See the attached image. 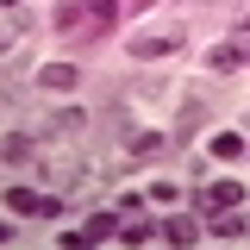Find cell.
Returning <instances> with one entry per match:
<instances>
[{
  "label": "cell",
  "mask_w": 250,
  "mask_h": 250,
  "mask_svg": "<svg viewBox=\"0 0 250 250\" xmlns=\"http://www.w3.org/2000/svg\"><path fill=\"white\" fill-rule=\"evenodd\" d=\"M182 38H188L182 25H156V31H138L125 50H131L138 62H150V57H175V50H182Z\"/></svg>",
  "instance_id": "obj_1"
},
{
  "label": "cell",
  "mask_w": 250,
  "mask_h": 250,
  "mask_svg": "<svg viewBox=\"0 0 250 250\" xmlns=\"http://www.w3.org/2000/svg\"><path fill=\"white\" fill-rule=\"evenodd\" d=\"M6 207H13V213H44V219H57V213H62V200H50V194H31V188H6Z\"/></svg>",
  "instance_id": "obj_2"
},
{
  "label": "cell",
  "mask_w": 250,
  "mask_h": 250,
  "mask_svg": "<svg viewBox=\"0 0 250 250\" xmlns=\"http://www.w3.org/2000/svg\"><path fill=\"white\" fill-rule=\"evenodd\" d=\"M38 82H44V88H57V94H69L75 82H82V69H75V62H44V69H38Z\"/></svg>",
  "instance_id": "obj_3"
},
{
  "label": "cell",
  "mask_w": 250,
  "mask_h": 250,
  "mask_svg": "<svg viewBox=\"0 0 250 250\" xmlns=\"http://www.w3.org/2000/svg\"><path fill=\"white\" fill-rule=\"evenodd\" d=\"M238 200H244V188H238V182H213V188H200V207H213V213H219V207H238Z\"/></svg>",
  "instance_id": "obj_4"
},
{
  "label": "cell",
  "mask_w": 250,
  "mask_h": 250,
  "mask_svg": "<svg viewBox=\"0 0 250 250\" xmlns=\"http://www.w3.org/2000/svg\"><path fill=\"white\" fill-rule=\"evenodd\" d=\"M0 156H6V163H38V138H25V131H6Z\"/></svg>",
  "instance_id": "obj_5"
},
{
  "label": "cell",
  "mask_w": 250,
  "mask_h": 250,
  "mask_svg": "<svg viewBox=\"0 0 250 250\" xmlns=\"http://www.w3.org/2000/svg\"><path fill=\"white\" fill-rule=\"evenodd\" d=\"M75 238H88V244H106V238H119V219H113V213H94L88 225L75 231Z\"/></svg>",
  "instance_id": "obj_6"
},
{
  "label": "cell",
  "mask_w": 250,
  "mask_h": 250,
  "mask_svg": "<svg viewBox=\"0 0 250 250\" xmlns=\"http://www.w3.org/2000/svg\"><path fill=\"white\" fill-rule=\"evenodd\" d=\"M82 131H88V113H82V106H69V113L50 119V138H82Z\"/></svg>",
  "instance_id": "obj_7"
},
{
  "label": "cell",
  "mask_w": 250,
  "mask_h": 250,
  "mask_svg": "<svg viewBox=\"0 0 250 250\" xmlns=\"http://www.w3.org/2000/svg\"><path fill=\"white\" fill-rule=\"evenodd\" d=\"M207 231H213V238H250V219H244V213H219Z\"/></svg>",
  "instance_id": "obj_8"
},
{
  "label": "cell",
  "mask_w": 250,
  "mask_h": 250,
  "mask_svg": "<svg viewBox=\"0 0 250 250\" xmlns=\"http://www.w3.org/2000/svg\"><path fill=\"white\" fill-rule=\"evenodd\" d=\"M231 62H250V44H213V69H231Z\"/></svg>",
  "instance_id": "obj_9"
},
{
  "label": "cell",
  "mask_w": 250,
  "mask_h": 250,
  "mask_svg": "<svg viewBox=\"0 0 250 250\" xmlns=\"http://www.w3.org/2000/svg\"><path fill=\"white\" fill-rule=\"evenodd\" d=\"M163 238H169V244H194V238H200V225H194V219H169V225H163Z\"/></svg>",
  "instance_id": "obj_10"
},
{
  "label": "cell",
  "mask_w": 250,
  "mask_h": 250,
  "mask_svg": "<svg viewBox=\"0 0 250 250\" xmlns=\"http://www.w3.org/2000/svg\"><path fill=\"white\" fill-rule=\"evenodd\" d=\"M213 156H219V163L244 156V138H238V131H219V138H213Z\"/></svg>",
  "instance_id": "obj_11"
},
{
  "label": "cell",
  "mask_w": 250,
  "mask_h": 250,
  "mask_svg": "<svg viewBox=\"0 0 250 250\" xmlns=\"http://www.w3.org/2000/svg\"><path fill=\"white\" fill-rule=\"evenodd\" d=\"M82 13L100 19V25H113V19H119V0H82Z\"/></svg>",
  "instance_id": "obj_12"
},
{
  "label": "cell",
  "mask_w": 250,
  "mask_h": 250,
  "mask_svg": "<svg viewBox=\"0 0 250 250\" xmlns=\"http://www.w3.org/2000/svg\"><path fill=\"white\" fill-rule=\"evenodd\" d=\"M175 194H182V188H175V182H150V200H156V207H169Z\"/></svg>",
  "instance_id": "obj_13"
},
{
  "label": "cell",
  "mask_w": 250,
  "mask_h": 250,
  "mask_svg": "<svg viewBox=\"0 0 250 250\" xmlns=\"http://www.w3.org/2000/svg\"><path fill=\"white\" fill-rule=\"evenodd\" d=\"M13 38H19V25H13V19H0V50H6Z\"/></svg>",
  "instance_id": "obj_14"
},
{
  "label": "cell",
  "mask_w": 250,
  "mask_h": 250,
  "mask_svg": "<svg viewBox=\"0 0 250 250\" xmlns=\"http://www.w3.org/2000/svg\"><path fill=\"white\" fill-rule=\"evenodd\" d=\"M6 238H13V225H0V244H6Z\"/></svg>",
  "instance_id": "obj_15"
},
{
  "label": "cell",
  "mask_w": 250,
  "mask_h": 250,
  "mask_svg": "<svg viewBox=\"0 0 250 250\" xmlns=\"http://www.w3.org/2000/svg\"><path fill=\"white\" fill-rule=\"evenodd\" d=\"M0 6H13V0H0Z\"/></svg>",
  "instance_id": "obj_16"
},
{
  "label": "cell",
  "mask_w": 250,
  "mask_h": 250,
  "mask_svg": "<svg viewBox=\"0 0 250 250\" xmlns=\"http://www.w3.org/2000/svg\"><path fill=\"white\" fill-rule=\"evenodd\" d=\"M244 31H250V25H244Z\"/></svg>",
  "instance_id": "obj_17"
}]
</instances>
